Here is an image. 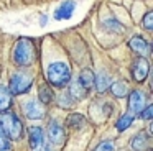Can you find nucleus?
Listing matches in <instances>:
<instances>
[{
  "label": "nucleus",
  "instance_id": "obj_1",
  "mask_svg": "<svg viewBox=\"0 0 153 151\" xmlns=\"http://www.w3.org/2000/svg\"><path fill=\"white\" fill-rule=\"evenodd\" d=\"M0 131L8 140H18L23 135V123L13 112H0Z\"/></svg>",
  "mask_w": 153,
  "mask_h": 151
},
{
  "label": "nucleus",
  "instance_id": "obj_2",
  "mask_svg": "<svg viewBox=\"0 0 153 151\" xmlns=\"http://www.w3.org/2000/svg\"><path fill=\"white\" fill-rule=\"evenodd\" d=\"M46 79L51 85L58 89H63L64 85H68L71 82V69L66 62L54 61L48 66L46 69Z\"/></svg>",
  "mask_w": 153,
  "mask_h": 151
},
{
  "label": "nucleus",
  "instance_id": "obj_3",
  "mask_svg": "<svg viewBox=\"0 0 153 151\" xmlns=\"http://www.w3.org/2000/svg\"><path fill=\"white\" fill-rule=\"evenodd\" d=\"M13 61L22 67H27L35 61V44L28 38H20L13 48Z\"/></svg>",
  "mask_w": 153,
  "mask_h": 151
},
{
  "label": "nucleus",
  "instance_id": "obj_4",
  "mask_svg": "<svg viewBox=\"0 0 153 151\" xmlns=\"http://www.w3.org/2000/svg\"><path fill=\"white\" fill-rule=\"evenodd\" d=\"M31 87V77L25 72H15L10 77V82H8V90H10L12 95H22L27 94Z\"/></svg>",
  "mask_w": 153,
  "mask_h": 151
},
{
  "label": "nucleus",
  "instance_id": "obj_5",
  "mask_svg": "<svg viewBox=\"0 0 153 151\" xmlns=\"http://www.w3.org/2000/svg\"><path fill=\"white\" fill-rule=\"evenodd\" d=\"M28 143L31 151H50L45 146V133L40 127H30L28 130Z\"/></svg>",
  "mask_w": 153,
  "mask_h": 151
},
{
  "label": "nucleus",
  "instance_id": "obj_6",
  "mask_svg": "<svg viewBox=\"0 0 153 151\" xmlns=\"http://www.w3.org/2000/svg\"><path fill=\"white\" fill-rule=\"evenodd\" d=\"M130 71H132L133 81L142 84L146 79L148 71H150V64H148V61H146V58H142V56L135 58V61L132 62V69H130Z\"/></svg>",
  "mask_w": 153,
  "mask_h": 151
},
{
  "label": "nucleus",
  "instance_id": "obj_7",
  "mask_svg": "<svg viewBox=\"0 0 153 151\" xmlns=\"http://www.w3.org/2000/svg\"><path fill=\"white\" fill-rule=\"evenodd\" d=\"M146 107V95L140 90H133L128 94V110L130 115H138Z\"/></svg>",
  "mask_w": 153,
  "mask_h": 151
},
{
  "label": "nucleus",
  "instance_id": "obj_8",
  "mask_svg": "<svg viewBox=\"0 0 153 151\" xmlns=\"http://www.w3.org/2000/svg\"><path fill=\"white\" fill-rule=\"evenodd\" d=\"M48 138L51 140V143L54 144H61L64 140V128L59 121L51 120L50 125H48Z\"/></svg>",
  "mask_w": 153,
  "mask_h": 151
},
{
  "label": "nucleus",
  "instance_id": "obj_9",
  "mask_svg": "<svg viewBox=\"0 0 153 151\" xmlns=\"http://www.w3.org/2000/svg\"><path fill=\"white\" fill-rule=\"evenodd\" d=\"M128 46H130V49H132V51L137 53V54H142V58H145V54H148V53H150L148 41H146L143 36H140V35L132 36V38H130V41H128Z\"/></svg>",
  "mask_w": 153,
  "mask_h": 151
},
{
  "label": "nucleus",
  "instance_id": "obj_10",
  "mask_svg": "<svg viewBox=\"0 0 153 151\" xmlns=\"http://www.w3.org/2000/svg\"><path fill=\"white\" fill-rule=\"evenodd\" d=\"M25 113L30 120H41L45 117V108L38 100H28L25 104Z\"/></svg>",
  "mask_w": 153,
  "mask_h": 151
},
{
  "label": "nucleus",
  "instance_id": "obj_11",
  "mask_svg": "<svg viewBox=\"0 0 153 151\" xmlns=\"http://www.w3.org/2000/svg\"><path fill=\"white\" fill-rule=\"evenodd\" d=\"M74 10H76V3L73 0H66V2H63L54 10V18L56 20H68V18H71Z\"/></svg>",
  "mask_w": 153,
  "mask_h": 151
},
{
  "label": "nucleus",
  "instance_id": "obj_12",
  "mask_svg": "<svg viewBox=\"0 0 153 151\" xmlns=\"http://www.w3.org/2000/svg\"><path fill=\"white\" fill-rule=\"evenodd\" d=\"M130 146L135 151H148L150 148V136L146 133H137L130 140Z\"/></svg>",
  "mask_w": 153,
  "mask_h": 151
},
{
  "label": "nucleus",
  "instance_id": "obj_13",
  "mask_svg": "<svg viewBox=\"0 0 153 151\" xmlns=\"http://www.w3.org/2000/svg\"><path fill=\"white\" fill-rule=\"evenodd\" d=\"M94 84H96V89H97V90L102 94V92H105L107 87L112 84V81H110V76L107 74L105 71H100L99 74L94 77Z\"/></svg>",
  "mask_w": 153,
  "mask_h": 151
},
{
  "label": "nucleus",
  "instance_id": "obj_14",
  "mask_svg": "<svg viewBox=\"0 0 153 151\" xmlns=\"http://www.w3.org/2000/svg\"><path fill=\"white\" fill-rule=\"evenodd\" d=\"M12 105V94L5 85H0V112H7Z\"/></svg>",
  "mask_w": 153,
  "mask_h": 151
},
{
  "label": "nucleus",
  "instance_id": "obj_15",
  "mask_svg": "<svg viewBox=\"0 0 153 151\" xmlns=\"http://www.w3.org/2000/svg\"><path fill=\"white\" fill-rule=\"evenodd\" d=\"M77 82H79V84L82 85L86 90H89V89L94 85V74H92V71H89V69H84V71H81Z\"/></svg>",
  "mask_w": 153,
  "mask_h": 151
},
{
  "label": "nucleus",
  "instance_id": "obj_16",
  "mask_svg": "<svg viewBox=\"0 0 153 151\" xmlns=\"http://www.w3.org/2000/svg\"><path fill=\"white\" fill-rule=\"evenodd\" d=\"M110 87V92H112L115 97L122 98V97H127V92H128V87H127L125 82L122 81H117V82H112V84L109 85Z\"/></svg>",
  "mask_w": 153,
  "mask_h": 151
},
{
  "label": "nucleus",
  "instance_id": "obj_17",
  "mask_svg": "<svg viewBox=\"0 0 153 151\" xmlns=\"http://www.w3.org/2000/svg\"><path fill=\"white\" fill-rule=\"evenodd\" d=\"M69 94H71V97H73V98H79V100H81V98L86 97L87 90H86V89H84L77 81H73V82L69 84Z\"/></svg>",
  "mask_w": 153,
  "mask_h": 151
},
{
  "label": "nucleus",
  "instance_id": "obj_18",
  "mask_svg": "<svg viewBox=\"0 0 153 151\" xmlns=\"http://www.w3.org/2000/svg\"><path fill=\"white\" fill-rule=\"evenodd\" d=\"M132 123H133V115H130V113H123L122 117L117 120V123H115V128L119 131H125L127 128H130L132 127Z\"/></svg>",
  "mask_w": 153,
  "mask_h": 151
},
{
  "label": "nucleus",
  "instance_id": "obj_19",
  "mask_svg": "<svg viewBox=\"0 0 153 151\" xmlns=\"http://www.w3.org/2000/svg\"><path fill=\"white\" fill-rule=\"evenodd\" d=\"M38 92H40V95H38V97H40L41 105H48L51 100H53V90L48 87V84H43Z\"/></svg>",
  "mask_w": 153,
  "mask_h": 151
},
{
  "label": "nucleus",
  "instance_id": "obj_20",
  "mask_svg": "<svg viewBox=\"0 0 153 151\" xmlns=\"http://www.w3.org/2000/svg\"><path fill=\"white\" fill-rule=\"evenodd\" d=\"M68 125H69L71 128H74V130H77V128L84 127L86 125V118H84V115L81 113H73L68 117Z\"/></svg>",
  "mask_w": 153,
  "mask_h": 151
},
{
  "label": "nucleus",
  "instance_id": "obj_21",
  "mask_svg": "<svg viewBox=\"0 0 153 151\" xmlns=\"http://www.w3.org/2000/svg\"><path fill=\"white\" fill-rule=\"evenodd\" d=\"M114 150H115V144H114V141L104 140V141H100V143L97 144V146L94 148L92 151H114Z\"/></svg>",
  "mask_w": 153,
  "mask_h": 151
},
{
  "label": "nucleus",
  "instance_id": "obj_22",
  "mask_svg": "<svg viewBox=\"0 0 153 151\" xmlns=\"http://www.w3.org/2000/svg\"><path fill=\"white\" fill-rule=\"evenodd\" d=\"M152 113H153V105H146L138 115H140V118H143V120H152Z\"/></svg>",
  "mask_w": 153,
  "mask_h": 151
},
{
  "label": "nucleus",
  "instance_id": "obj_23",
  "mask_svg": "<svg viewBox=\"0 0 153 151\" xmlns=\"http://www.w3.org/2000/svg\"><path fill=\"white\" fill-rule=\"evenodd\" d=\"M143 26H145V30L153 28V13L152 12L145 13V16H143Z\"/></svg>",
  "mask_w": 153,
  "mask_h": 151
},
{
  "label": "nucleus",
  "instance_id": "obj_24",
  "mask_svg": "<svg viewBox=\"0 0 153 151\" xmlns=\"http://www.w3.org/2000/svg\"><path fill=\"white\" fill-rule=\"evenodd\" d=\"M0 151H10V143H8V138L5 136L2 131H0Z\"/></svg>",
  "mask_w": 153,
  "mask_h": 151
}]
</instances>
